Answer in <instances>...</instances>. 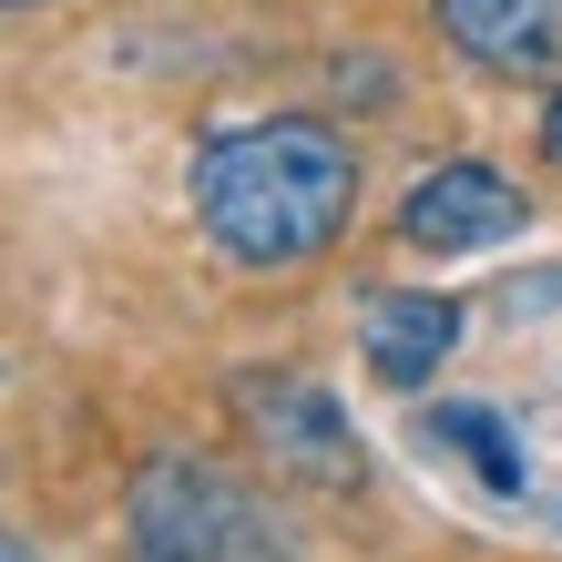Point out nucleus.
<instances>
[{"instance_id": "obj_1", "label": "nucleus", "mask_w": 562, "mask_h": 562, "mask_svg": "<svg viewBox=\"0 0 562 562\" xmlns=\"http://www.w3.org/2000/svg\"><path fill=\"white\" fill-rule=\"evenodd\" d=\"M348 215H358V154L327 113H256L194 154V225L246 277L317 267L348 236Z\"/></svg>"}, {"instance_id": "obj_2", "label": "nucleus", "mask_w": 562, "mask_h": 562, "mask_svg": "<svg viewBox=\"0 0 562 562\" xmlns=\"http://www.w3.org/2000/svg\"><path fill=\"white\" fill-rule=\"evenodd\" d=\"M123 552L134 562H307L296 521L225 460L154 450L123 491Z\"/></svg>"}, {"instance_id": "obj_3", "label": "nucleus", "mask_w": 562, "mask_h": 562, "mask_svg": "<svg viewBox=\"0 0 562 562\" xmlns=\"http://www.w3.org/2000/svg\"><path fill=\"white\" fill-rule=\"evenodd\" d=\"M236 419L256 429V450L277 460V481H307V491H369V440H358V419L327 400L317 379L246 369V379H236Z\"/></svg>"}, {"instance_id": "obj_4", "label": "nucleus", "mask_w": 562, "mask_h": 562, "mask_svg": "<svg viewBox=\"0 0 562 562\" xmlns=\"http://www.w3.org/2000/svg\"><path fill=\"white\" fill-rule=\"evenodd\" d=\"M400 236L419 256H491L512 236H532V194H521L502 164H440L400 194Z\"/></svg>"}, {"instance_id": "obj_5", "label": "nucleus", "mask_w": 562, "mask_h": 562, "mask_svg": "<svg viewBox=\"0 0 562 562\" xmlns=\"http://www.w3.org/2000/svg\"><path fill=\"white\" fill-rule=\"evenodd\" d=\"M429 21L502 82H562V0H429Z\"/></svg>"}, {"instance_id": "obj_6", "label": "nucleus", "mask_w": 562, "mask_h": 562, "mask_svg": "<svg viewBox=\"0 0 562 562\" xmlns=\"http://www.w3.org/2000/svg\"><path fill=\"white\" fill-rule=\"evenodd\" d=\"M358 348H369V379L379 389H429V379H440V358L460 348V296H419V286L369 296Z\"/></svg>"}, {"instance_id": "obj_7", "label": "nucleus", "mask_w": 562, "mask_h": 562, "mask_svg": "<svg viewBox=\"0 0 562 562\" xmlns=\"http://www.w3.org/2000/svg\"><path fill=\"white\" fill-rule=\"evenodd\" d=\"M419 440L429 450H460L481 471V491H521L532 471H521V440L502 429V409H481V400H440V409H419Z\"/></svg>"}, {"instance_id": "obj_8", "label": "nucleus", "mask_w": 562, "mask_h": 562, "mask_svg": "<svg viewBox=\"0 0 562 562\" xmlns=\"http://www.w3.org/2000/svg\"><path fill=\"white\" fill-rule=\"evenodd\" d=\"M542 154H552V175H562V92L542 103Z\"/></svg>"}, {"instance_id": "obj_9", "label": "nucleus", "mask_w": 562, "mask_h": 562, "mask_svg": "<svg viewBox=\"0 0 562 562\" xmlns=\"http://www.w3.org/2000/svg\"><path fill=\"white\" fill-rule=\"evenodd\" d=\"M0 562H42V552H31V542H21V532H0Z\"/></svg>"}, {"instance_id": "obj_10", "label": "nucleus", "mask_w": 562, "mask_h": 562, "mask_svg": "<svg viewBox=\"0 0 562 562\" xmlns=\"http://www.w3.org/2000/svg\"><path fill=\"white\" fill-rule=\"evenodd\" d=\"M0 11H42V0H0Z\"/></svg>"}]
</instances>
